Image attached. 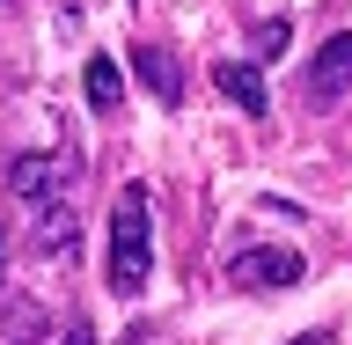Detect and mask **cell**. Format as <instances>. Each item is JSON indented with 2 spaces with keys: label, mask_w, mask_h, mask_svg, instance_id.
Here are the masks:
<instances>
[{
  "label": "cell",
  "mask_w": 352,
  "mask_h": 345,
  "mask_svg": "<svg viewBox=\"0 0 352 345\" xmlns=\"http://www.w3.org/2000/svg\"><path fill=\"white\" fill-rule=\"evenodd\" d=\"M147 280H154V213H147V191L125 184L110 198V294L140 302Z\"/></svg>",
  "instance_id": "6da1fadb"
},
{
  "label": "cell",
  "mask_w": 352,
  "mask_h": 345,
  "mask_svg": "<svg viewBox=\"0 0 352 345\" xmlns=\"http://www.w3.org/2000/svg\"><path fill=\"white\" fill-rule=\"evenodd\" d=\"M74 184H81V154H15L8 162V191L22 198V206H59V198H74Z\"/></svg>",
  "instance_id": "7a4b0ae2"
},
{
  "label": "cell",
  "mask_w": 352,
  "mask_h": 345,
  "mask_svg": "<svg viewBox=\"0 0 352 345\" xmlns=\"http://www.w3.org/2000/svg\"><path fill=\"white\" fill-rule=\"evenodd\" d=\"M301 250H235L228 258V280L242 294H286V286H301Z\"/></svg>",
  "instance_id": "3957f363"
},
{
  "label": "cell",
  "mask_w": 352,
  "mask_h": 345,
  "mask_svg": "<svg viewBox=\"0 0 352 345\" xmlns=\"http://www.w3.org/2000/svg\"><path fill=\"white\" fill-rule=\"evenodd\" d=\"M352 88V30H338V37H323V52L308 59V96L316 103H338Z\"/></svg>",
  "instance_id": "277c9868"
},
{
  "label": "cell",
  "mask_w": 352,
  "mask_h": 345,
  "mask_svg": "<svg viewBox=\"0 0 352 345\" xmlns=\"http://www.w3.org/2000/svg\"><path fill=\"white\" fill-rule=\"evenodd\" d=\"M213 88L242 110V118H264V110H272V88H264V74L250 59H213Z\"/></svg>",
  "instance_id": "5b68a950"
},
{
  "label": "cell",
  "mask_w": 352,
  "mask_h": 345,
  "mask_svg": "<svg viewBox=\"0 0 352 345\" xmlns=\"http://www.w3.org/2000/svg\"><path fill=\"white\" fill-rule=\"evenodd\" d=\"M132 74L147 81L154 103H184V66H176V52H162V44H132Z\"/></svg>",
  "instance_id": "8992f818"
},
{
  "label": "cell",
  "mask_w": 352,
  "mask_h": 345,
  "mask_svg": "<svg viewBox=\"0 0 352 345\" xmlns=\"http://www.w3.org/2000/svg\"><path fill=\"white\" fill-rule=\"evenodd\" d=\"M44 331H52V316L30 294H8L0 302V345H44Z\"/></svg>",
  "instance_id": "52a82bcc"
},
{
  "label": "cell",
  "mask_w": 352,
  "mask_h": 345,
  "mask_svg": "<svg viewBox=\"0 0 352 345\" xmlns=\"http://www.w3.org/2000/svg\"><path fill=\"white\" fill-rule=\"evenodd\" d=\"M74 250H81L74 206H37V258H74Z\"/></svg>",
  "instance_id": "ba28073f"
},
{
  "label": "cell",
  "mask_w": 352,
  "mask_h": 345,
  "mask_svg": "<svg viewBox=\"0 0 352 345\" xmlns=\"http://www.w3.org/2000/svg\"><path fill=\"white\" fill-rule=\"evenodd\" d=\"M81 96L96 110H110L118 96H125V74H118V59H88V74H81Z\"/></svg>",
  "instance_id": "9c48e42d"
},
{
  "label": "cell",
  "mask_w": 352,
  "mask_h": 345,
  "mask_svg": "<svg viewBox=\"0 0 352 345\" xmlns=\"http://www.w3.org/2000/svg\"><path fill=\"white\" fill-rule=\"evenodd\" d=\"M279 44H286V22H264L257 30V59H279Z\"/></svg>",
  "instance_id": "30bf717a"
},
{
  "label": "cell",
  "mask_w": 352,
  "mask_h": 345,
  "mask_svg": "<svg viewBox=\"0 0 352 345\" xmlns=\"http://www.w3.org/2000/svg\"><path fill=\"white\" fill-rule=\"evenodd\" d=\"M66 345H96V331H88L81 316H74V324H66Z\"/></svg>",
  "instance_id": "8fae6325"
},
{
  "label": "cell",
  "mask_w": 352,
  "mask_h": 345,
  "mask_svg": "<svg viewBox=\"0 0 352 345\" xmlns=\"http://www.w3.org/2000/svg\"><path fill=\"white\" fill-rule=\"evenodd\" d=\"M294 345H338V331H308V338H294Z\"/></svg>",
  "instance_id": "7c38bea8"
},
{
  "label": "cell",
  "mask_w": 352,
  "mask_h": 345,
  "mask_svg": "<svg viewBox=\"0 0 352 345\" xmlns=\"http://www.w3.org/2000/svg\"><path fill=\"white\" fill-rule=\"evenodd\" d=\"M125 345H162V331H154V324H147V331H132V338H125Z\"/></svg>",
  "instance_id": "4fadbf2b"
},
{
  "label": "cell",
  "mask_w": 352,
  "mask_h": 345,
  "mask_svg": "<svg viewBox=\"0 0 352 345\" xmlns=\"http://www.w3.org/2000/svg\"><path fill=\"white\" fill-rule=\"evenodd\" d=\"M0 286H8V228H0Z\"/></svg>",
  "instance_id": "5bb4252c"
}]
</instances>
